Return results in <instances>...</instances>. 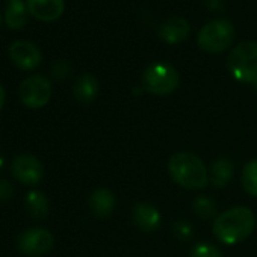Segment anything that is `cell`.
Returning <instances> with one entry per match:
<instances>
[{"label":"cell","instance_id":"7a4b0ae2","mask_svg":"<svg viewBox=\"0 0 257 257\" xmlns=\"http://www.w3.org/2000/svg\"><path fill=\"white\" fill-rule=\"evenodd\" d=\"M168 173L179 186L191 191L204 189L209 182L206 165L192 153L173 155L168 161Z\"/></svg>","mask_w":257,"mask_h":257},{"label":"cell","instance_id":"ac0fdd59","mask_svg":"<svg viewBox=\"0 0 257 257\" xmlns=\"http://www.w3.org/2000/svg\"><path fill=\"white\" fill-rule=\"evenodd\" d=\"M242 185L243 189L257 198V159L249 161L242 173Z\"/></svg>","mask_w":257,"mask_h":257},{"label":"cell","instance_id":"484cf974","mask_svg":"<svg viewBox=\"0 0 257 257\" xmlns=\"http://www.w3.org/2000/svg\"><path fill=\"white\" fill-rule=\"evenodd\" d=\"M254 88H255V89H257V80H255V82H254Z\"/></svg>","mask_w":257,"mask_h":257},{"label":"cell","instance_id":"8fae6325","mask_svg":"<svg viewBox=\"0 0 257 257\" xmlns=\"http://www.w3.org/2000/svg\"><path fill=\"white\" fill-rule=\"evenodd\" d=\"M134 224L144 233H153L161 225V213L159 210L147 203H138L132 210Z\"/></svg>","mask_w":257,"mask_h":257},{"label":"cell","instance_id":"d4e9b609","mask_svg":"<svg viewBox=\"0 0 257 257\" xmlns=\"http://www.w3.org/2000/svg\"><path fill=\"white\" fill-rule=\"evenodd\" d=\"M4 167H5V159H4L2 156H0V171L4 170Z\"/></svg>","mask_w":257,"mask_h":257},{"label":"cell","instance_id":"4fadbf2b","mask_svg":"<svg viewBox=\"0 0 257 257\" xmlns=\"http://www.w3.org/2000/svg\"><path fill=\"white\" fill-rule=\"evenodd\" d=\"M89 207L97 218H107L115 209V197L112 191L106 188L95 189L89 197Z\"/></svg>","mask_w":257,"mask_h":257},{"label":"cell","instance_id":"ffe728a7","mask_svg":"<svg viewBox=\"0 0 257 257\" xmlns=\"http://www.w3.org/2000/svg\"><path fill=\"white\" fill-rule=\"evenodd\" d=\"M191 257H222V254H221V251L215 245L206 243V242H200L195 246H192Z\"/></svg>","mask_w":257,"mask_h":257},{"label":"cell","instance_id":"603a6c76","mask_svg":"<svg viewBox=\"0 0 257 257\" xmlns=\"http://www.w3.org/2000/svg\"><path fill=\"white\" fill-rule=\"evenodd\" d=\"M14 195V186L11 182L0 179V201H8Z\"/></svg>","mask_w":257,"mask_h":257},{"label":"cell","instance_id":"ba28073f","mask_svg":"<svg viewBox=\"0 0 257 257\" xmlns=\"http://www.w3.org/2000/svg\"><path fill=\"white\" fill-rule=\"evenodd\" d=\"M11 171H13L14 177L20 183H23L26 186H35L44 177L43 164L40 162V159H37L32 155H20V156H17L13 161Z\"/></svg>","mask_w":257,"mask_h":257},{"label":"cell","instance_id":"5b68a950","mask_svg":"<svg viewBox=\"0 0 257 257\" xmlns=\"http://www.w3.org/2000/svg\"><path fill=\"white\" fill-rule=\"evenodd\" d=\"M180 76L177 70L165 62H156L143 73V88L153 95H168L177 89Z\"/></svg>","mask_w":257,"mask_h":257},{"label":"cell","instance_id":"5bb4252c","mask_svg":"<svg viewBox=\"0 0 257 257\" xmlns=\"http://www.w3.org/2000/svg\"><path fill=\"white\" fill-rule=\"evenodd\" d=\"M73 94H74V98L82 104L92 103L98 94L97 77L92 74H88V73L77 77V80L74 82V86H73Z\"/></svg>","mask_w":257,"mask_h":257},{"label":"cell","instance_id":"7402d4cb","mask_svg":"<svg viewBox=\"0 0 257 257\" xmlns=\"http://www.w3.org/2000/svg\"><path fill=\"white\" fill-rule=\"evenodd\" d=\"M191 231H192V228H191V225H189L188 222L179 221V222L174 224V234H176L179 239H183V240L189 239L191 234H192Z\"/></svg>","mask_w":257,"mask_h":257},{"label":"cell","instance_id":"cb8c5ba5","mask_svg":"<svg viewBox=\"0 0 257 257\" xmlns=\"http://www.w3.org/2000/svg\"><path fill=\"white\" fill-rule=\"evenodd\" d=\"M5 100H7V91L2 85H0V110H2V107L5 104Z\"/></svg>","mask_w":257,"mask_h":257},{"label":"cell","instance_id":"4316f807","mask_svg":"<svg viewBox=\"0 0 257 257\" xmlns=\"http://www.w3.org/2000/svg\"><path fill=\"white\" fill-rule=\"evenodd\" d=\"M0 26H2V16H0Z\"/></svg>","mask_w":257,"mask_h":257},{"label":"cell","instance_id":"d6986e66","mask_svg":"<svg viewBox=\"0 0 257 257\" xmlns=\"http://www.w3.org/2000/svg\"><path fill=\"white\" fill-rule=\"evenodd\" d=\"M194 206V212L198 218L201 219H212L216 215V204L212 198L200 195L194 200L192 203Z\"/></svg>","mask_w":257,"mask_h":257},{"label":"cell","instance_id":"3957f363","mask_svg":"<svg viewBox=\"0 0 257 257\" xmlns=\"http://www.w3.org/2000/svg\"><path fill=\"white\" fill-rule=\"evenodd\" d=\"M227 67L237 82L254 83L257 80V43L243 41L237 44L227 59Z\"/></svg>","mask_w":257,"mask_h":257},{"label":"cell","instance_id":"2e32d148","mask_svg":"<svg viewBox=\"0 0 257 257\" xmlns=\"http://www.w3.org/2000/svg\"><path fill=\"white\" fill-rule=\"evenodd\" d=\"M29 11L22 0H10L5 11V23L11 29H22L28 23Z\"/></svg>","mask_w":257,"mask_h":257},{"label":"cell","instance_id":"e0dca14e","mask_svg":"<svg viewBox=\"0 0 257 257\" xmlns=\"http://www.w3.org/2000/svg\"><path fill=\"white\" fill-rule=\"evenodd\" d=\"M25 207L28 213L37 219H43L49 213V200L44 192L41 191H31L26 194Z\"/></svg>","mask_w":257,"mask_h":257},{"label":"cell","instance_id":"44dd1931","mask_svg":"<svg viewBox=\"0 0 257 257\" xmlns=\"http://www.w3.org/2000/svg\"><path fill=\"white\" fill-rule=\"evenodd\" d=\"M70 64L68 62H65V61H59V62H56L55 65H53V70H52V74H53V77L55 79H58V80H62V79H65L68 74H70Z\"/></svg>","mask_w":257,"mask_h":257},{"label":"cell","instance_id":"6da1fadb","mask_svg":"<svg viewBox=\"0 0 257 257\" xmlns=\"http://www.w3.org/2000/svg\"><path fill=\"white\" fill-rule=\"evenodd\" d=\"M255 227V216L248 207H231L215 218L213 234L225 245H236L245 240Z\"/></svg>","mask_w":257,"mask_h":257},{"label":"cell","instance_id":"52a82bcc","mask_svg":"<svg viewBox=\"0 0 257 257\" xmlns=\"http://www.w3.org/2000/svg\"><path fill=\"white\" fill-rule=\"evenodd\" d=\"M53 243H55V237L46 228H29L23 231L17 240L20 252L29 257H41L50 252Z\"/></svg>","mask_w":257,"mask_h":257},{"label":"cell","instance_id":"9c48e42d","mask_svg":"<svg viewBox=\"0 0 257 257\" xmlns=\"http://www.w3.org/2000/svg\"><path fill=\"white\" fill-rule=\"evenodd\" d=\"M8 55L11 61L22 70L29 71L37 68L41 64L43 55L37 44L31 41H16L11 44Z\"/></svg>","mask_w":257,"mask_h":257},{"label":"cell","instance_id":"8992f818","mask_svg":"<svg viewBox=\"0 0 257 257\" xmlns=\"http://www.w3.org/2000/svg\"><path fill=\"white\" fill-rule=\"evenodd\" d=\"M19 94L25 106L31 109H40L49 103L52 97V85L46 77L35 74L22 82Z\"/></svg>","mask_w":257,"mask_h":257},{"label":"cell","instance_id":"9a60e30c","mask_svg":"<svg viewBox=\"0 0 257 257\" xmlns=\"http://www.w3.org/2000/svg\"><path fill=\"white\" fill-rule=\"evenodd\" d=\"M233 164L227 158L216 159L209 170V180L215 188H224L233 177Z\"/></svg>","mask_w":257,"mask_h":257},{"label":"cell","instance_id":"30bf717a","mask_svg":"<svg viewBox=\"0 0 257 257\" xmlns=\"http://www.w3.org/2000/svg\"><path fill=\"white\" fill-rule=\"evenodd\" d=\"M28 11L40 22L58 20L65 8L64 0H26Z\"/></svg>","mask_w":257,"mask_h":257},{"label":"cell","instance_id":"277c9868","mask_svg":"<svg viewBox=\"0 0 257 257\" xmlns=\"http://www.w3.org/2000/svg\"><path fill=\"white\" fill-rule=\"evenodd\" d=\"M234 40V28L228 20L218 19L206 23L197 37L198 47L207 53H221L227 50Z\"/></svg>","mask_w":257,"mask_h":257},{"label":"cell","instance_id":"7c38bea8","mask_svg":"<svg viewBox=\"0 0 257 257\" xmlns=\"http://www.w3.org/2000/svg\"><path fill=\"white\" fill-rule=\"evenodd\" d=\"M158 35L167 44H179L189 35V25L182 17H171L159 26Z\"/></svg>","mask_w":257,"mask_h":257}]
</instances>
